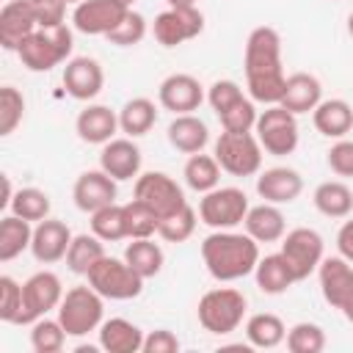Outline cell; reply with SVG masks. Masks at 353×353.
I'll return each mask as SVG.
<instances>
[{
    "label": "cell",
    "mask_w": 353,
    "mask_h": 353,
    "mask_svg": "<svg viewBox=\"0 0 353 353\" xmlns=\"http://www.w3.org/2000/svg\"><path fill=\"white\" fill-rule=\"evenodd\" d=\"M66 331L61 325V320H50V317H39L30 325V347L36 353H58L66 342Z\"/></svg>",
    "instance_id": "cell-40"
},
{
    "label": "cell",
    "mask_w": 353,
    "mask_h": 353,
    "mask_svg": "<svg viewBox=\"0 0 353 353\" xmlns=\"http://www.w3.org/2000/svg\"><path fill=\"white\" fill-rule=\"evenodd\" d=\"M72 47H74V39H72V30L66 25L36 28L22 41L17 55H19L22 66L30 69V72H50V69H55L58 63H63L72 55Z\"/></svg>",
    "instance_id": "cell-3"
},
{
    "label": "cell",
    "mask_w": 353,
    "mask_h": 353,
    "mask_svg": "<svg viewBox=\"0 0 353 353\" xmlns=\"http://www.w3.org/2000/svg\"><path fill=\"white\" fill-rule=\"evenodd\" d=\"M124 221H127V237L138 240V237H152L160 229V215L143 204L141 199H132L124 204Z\"/></svg>",
    "instance_id": "cell-39"
},
{
    "label": "cell",
    "mask_w": 353,
    "mask_h": 353,
    "mask_svg": "<svg viewBox=\"0 0 353 353\" xmlns=\"http://www.w3.org/2000/svg\"><path fill=\"white\" fill-rule=\"evenodd\" d=\"M281 256L287 259L295 281L309 279L323 262V237L309 226H298L281 237Z\"/></svg>",
    "instance_id": "cell-11"
},
{
    "label": "cell",
    "mask_w": 353,
    "mask_h": 353,
    "mask_svg": "<svg viewBox=\"0 0 353 353\" xmlns=\"http://www.w3.org/2000/svg\"><path fill=\"white\" fill-rule=\"evenodd\" d=\"M88 284L105 298V301H130L138 298L143 290V281L130 265L127 259H116V256H102L91 270H88Z\"/></svg>",
    "instance_id": "cell-6"
},
{
    "label": "cell",
    "mask_w": 353,
    "mask_h": 353,
    "mask_svg": "<svg viewBox=\"0 0 353 353\" xmlns=\"http://www.w3.org/2000/svg\"><path fill=\"white\" fill-rule=\"evenodd\" d=\"M336 251L347 262H353V221H345L336 232Z\"/></svg>",
    "instance_id": "cell-51"
},
{
    "label": "cell",
    "mask_w": 353,
    "mask_h": 353,
    "mask_svg": "<svg viewBox=\"0 0 353 353\" xmlns=\"http://www.w3.org/2000/svg\"><path fill=\"white\" fill-rule=\"evenodd\" d=\"M256 108L251 97H240L234 105H229L223 113H218V121L226 132H251L256 124Z\"/></svg>",
    "instance_id": "cell-42"
},
{
    "label": "cell",
    "mask_w": 353,
    "mask_h": 353,
    "mask_svg": "<svg viewBox=\"0 0 353 353\" xmlns=\"http://www.w3.org/2000/svg\"><path fill=\"white\" fill-rule=\"evenodd\" d=\"M176 350H179V339L168 328H157L143 336V353H176Z\"/></svg>",
    "instance_id": "cell-50"
},
{
    "label": "cell",
    "mask_w": 353,
    "mask_h": 353,
    "mask_svg": "<svg viewBox=\"0 0 353 353\" xmlns=\"http://www.w3.org/2000/svg\"><path fill=\"white\" fill-rule=\"evenodd\" d=\"M210 141V130L204 124V119L193 116V113H179L171 119L168 124V143L182 152V154H196L207 146Z\"/></svg>",
    "instance_id": "cell-26"
},
{
    "label": "cell",
    "mask_w": 353,
    "mask_h": 353,
    "mask_svg": "<svg viewBox=\"0 0 353 353\" xmlns=\"http://www.w3.org/2000/svg\"><path fill=\"white\" fill-rule=\"evenodd\" d=\"M254 132L262 143V149L273 157L292 154L298 146V121L295 113H290L281 105H268L254 124Z\"/></svg>",
    "instance_id": "cell-8"
},
{
    "label": "cell",
    "mask_w": 353,
    "mask_h": 353,
    "mask_svg": "<svg viewBox=\"0 0 353 353\" xmlns=\"http://www.w3.org/2000/svg\"><path fill=\"white\" fill-rule=\"evenodd\" d=\"M196 229V210L190 204H185L182 210L171 212L168 218H160V229L157 234L165 240V243H185Z\"/></svg>",
    "instance_id": "cell-43"
},
{
    "label": "cell",
    "mask_w": 353,
    "mask_h": 353,
    "mask_svg": "<svg viewBox=\"0 0 353 353\" xmlns=\"http://www.w3.org/2000/svg\"><path fill=\"white\" fill-rule=\"evenodd\" d=\"M157 99L165 110H171L174 116L179 113H193L199 110V105L204 102V88L201 83L193 77V74H185V72H174L168 74L160 88H157Z\"/></svg>",
    "instance_id": "cell-18"
},
{
    "label": "cell",
    "mask_w": 353,
    "mask_h": 353,
    "mask_svg": "<svg viewBox=\"0 0 353 353\" xmlns=\"http://www.w3.org/2000/svg\"><path fill=\"white\" fill-rule=\"evenodd\" d=\"M245 212L248 196L240 188H212L210 193H201L199 218L210 229H234L245 221Z\"/></svg>",
    "instance_id": "cell-9"
},
{
    "label": "cell",
    "mask_w": 353,
    "mask_h": 353,
    "mask_svg": "<svg viewBox=\"0 0 353 353\" xmlns=\"http://www.w3.org/2000/svg\"><path fill=\"white\" fill-rule=\"evenodd\" d=\"M119 3H124L127 8H132V3H135V0H119Z\"/></svg>",
    "instance_id": "cell-55"
},
{
    "label": "cell",
    "mask_w": 353,
    "mask_h": 353,
    "mask_svg": "<svg viewBox=\"0 0 353 353\" xmlns=\"http://www.w3.org/2000/svg\"><path fill=\"white\" fill-rule=\"evenodd\" d=\"M74 130L85 143H108L119 130V116L108 105H85L74 119Z\"/></svg>",
    "instance_id": "cell-23"
},
{
    "label": "cell",
    "mask_w": 353,
    "mask_h": 353,
    "mask_svg": "<svg viewBox=\"0 0 353 353\" xmlns=\"http://www.w3.org/2000/svg\"><path fill=\"white\" fill-rule=\"evenodd\" d=\"M102 314H105V298L91 284L66 290L58 306V320L69 336H85L88 331H97L102 325Z\"/></svg>",
    "instance_id": "cell-5"
},
{
    "label": "cell",
    "mask_w": 353,
    "mask_h": 353,
    "mask_svg": "<svg viewBox=\"0 0 353 353\" xmlns=\"http://www.w3.org/2000/svg\"><path fill=\"white\" fill-rule=\"evenodd\" d=\"M124 259H127V265H130L141 279L157 276V273L163 270V262H165L163 248H160L152 237H138V240H132V243L124 248Z\"/></svg>",
    "instance_id": "cell-33"
},
{
    "label": "cell",
    "mask_w": 353,
    "mask_h": 353,
    "mask_svg": "<svg viewBox=\"0 0 353 353\" xmlns=\"http://www.w3.org/2000/svg\"><path fill=\"white\" fill-rule=\"evenodd\" d=\"M50 207H52L50 196L44 190H39V188H19L14 193V199H11V204H8V210L14 215H19V218H25L30 223H39V221L50 218Z\"/></svg>",
    "instance_id": "cell-37"
},
{
    "label": "cell",
    "mask_w": 353,
    "mask_h": 353,
    "mask_svg": "<svg viewBox=\"0 0 353 353\" xmlns=\"http://www.w3.org/2000/svg\"><path fill=\"white\" fill-rule=\"evenodd\" d=\"M63 88L72 99H80V102H88L94 99L102 85H105V72L99 66V61L88 58V55H77V58H69L66 66H63Z\"/></svg>",
    "instance_id": "cell-17"
},
{
    "label": "cell",
    "mask_w": 353,
    "mask_h": 353,
    "mask_svg": "<svg viewBox=\"0 0 353 353\" xmlns=\"http://www.w3.org/2000/svg\"><path fill=\"white\" fill-rule=\"evenodd\" d=\"M347 33H350V36H353V14H350V17H347Z\"/></svg>",
    "instance_id": "cell-53"
},
{
    "label": "cell",
    "mask_w": 353,
    "mask_h": 353,
    "mask_svg": "<svg viewBox=\"0 0 353 353\" xmlns=\"http://www.w3.org/2000/svg\"><path fill=\"white\" fill-rule=\"evenodd\" d=\"M254 276H256V287L265 295H281V292H287L295 284V276H292L287 259L281 256V251L259 256V262L254 268Z\"/></svg>",
    "instance_id": "cell-29"
},
{
    "label": "cell",
    "mask_w": 353,
    "mask_h": 353,
    "mask_svg": "<svg viewBox=\"0 0 353 353\" xmlns=\"http://www.w3.org/2000/svg\"><path fill=\"white\" fill-rule=\"evenodd\" d=\"M72 232L63 221L58 218H44L33 226V240H30V254L41 265H52L66 259V251L72 245Z\"/></svg>",
    "instance_id": "cell-16"
},
{
    "label": "cell",
    "mask_w": 353,
    "mask_h": 353,
    "mask_svg": "<svg viewBox=\"0 0 353 353\" xmlns=\"http://www.w3.org/2000/svg\"><path fill=\"white\" fill-rule=\"evenodd\" d=\"M325 347V331L317 323H295L287 331L290 353H320Z\"/></svg>",
    "instance_id": "cell-41"
},
{
    "label": "cell",
    "mask_w": 353,
    "mask_h": 353,
    "mask_svg": "<svg viewBox=\"0 0 353 353\" xmlns=\"http://www.w3.org/2000/svg\"><path fill=\"white\" fill-rule=\"evenodd\" d=\"M201 30H204V14L196 6L168 8V11L157 14L152 22V33H154L157 44H163V47H179L182 41L196 39Z\"/></svg>",
    "instance_id": "cell-13"
},
{
    "label": "cell",
    "mask_w": 353,
    "mask_h": 353,
    "mask_svg": "<svg viewBox=\"0 0 353 353\" xmlns=\"http://www.w3.org/2000/svg\"><path fill=\"white\" fill-rule=\"evenodd\" d=\"M91 232L105 240V243H116L127 237V221H124V204H108L97 212H91Z\"/></svg>",
    "instance_id": "cell-38"
},
{
    "label": "cell",
    "mask_w": 353,
    "mask_h": 353,
    "mask_svg": "<svg viewBox=\"0 0 353 353\" xmlns=\"http://www.w3.org/2000/svg\"><path fill=\"white\" fill-rule=\"evenodd\" d=\"M22 314V284L11 276H0V320L19 325Z\"/></svg>",
    "instance_id": "cell-46"
},
{
    "label": "cell",
    "mask_w": 353,
    "mask_h": 353,
    "mask_svg": "<svg viewBox=\"0 0 353 353\" xmlns=\"http://www.w3.org/2000/svg\"><path fill=\"white\" fill-rule=\"evenodd\" d=\"M157 121V108L152 99L146 97H132L121 105L119 110V130L127 135V138H141L146 135Z\"/></svg>",
    "instance_id": "cell-30"
},
{
    "label": "cell",
    "mask_w": 353,
    "mask_h": 353,
    "mask_svg": "<svg viewBox=\"0 0 353 353\" xmlns=\"http://www.w3.org/2000/svg\"><path fill=\"white\" fill-rule=\"evenodd\" d=\"M72 199H74V207L83 210V212H97L108 204L116 201V179L110 174H105L102 168L97 171H83L77 179H74V188H72Z\"/></svg>",
    "instance_id": "cell-19"
},
{
    "label": "cell",
    "mask_w": 353,
    "mask_h": 353,
    "mask_svg": "<svg viewBox=\"0 0 353 353\" xmlns=\"http://www.w3.org/2000/svg\"><path fill=\"white\" fill-rule=\"evenodd\" d=\"M135 199L149 204L160 218H168L171 212L182 210L188 204V199H185L182 188L176 185V179L163 174V171L138 174L135 176Z\"/></svg>",
    "instance_id": "cell-12"
},
{
    "label": "cell",
    "mask_w": 353,
    "mask_h": 353,
    "mask_svg": "<svg viewBox=\"0 0 353 353\" xmlns=\"http://www.w3.org/2000/svg\"><path fill=\"white\" fill-rule=\"evenodd\" d=\"M221 171H223V168L218 165L215 154L210 157V154L196 152V154L188 157V163H185V168H182V176H185V182H188L190 190H196V193H210L212 188H218Z\"/></svg>",
    "instance_id": "cell-36"
},
{
    "label": "cell",
    "mask_w": 353,
    "mask_h": 353,
    "mask_svg": "<svg viewBox=\"0 0 353 353\" xmlns=\"http://www.w3.org/2000/svg\"><path fill=\"white\" fill-rule=\"evenodd\" d=\"M146 36V19L138 14V11H127V17L105 36L110 44L116 47H132V44H141V39Z\"/></svg>",
    "instance_id": "cell-45"
},
{
    "label": "cell",
    "mask_w": 353,
    "mask_h": 353,
    "mask_svg": "<svg viewBox=\"0 0 353 353\" xmlns=\"http://www.w3.org/2000/svg\"><path fill=\"white\" fill-rule=\"evenodd\" d=\"M301 190H303V176L287 165L265 168L256 176V193L270 204H290L301 196Z\"/></svg>",
    "instance_id": "cell-22"
},
{
    "label": "cell",
    "mask_w": 353,
    "mask_h": 353,
    "mask_svg": "<svg viewBox=\"0 0 353 353\" xmlns=\"http://www.w3.org/2000/svg\"><path fill=\"white\" fill-rule=\"evenodd\" d=\"M99 168L105 174H110L116 182L132 179L141 174V149L132 143V138H113V141L102 143Z\"/></svg>",
    "instance_id": "cell-21"
},
{
    "label": "cell",
    "mask_w": 353,
    "mask_h": 353,
    "mask_svg": "<svg viewBox=\"0 0 353 353\" xmlns=\"http://www.w3.org/2000/svg\"><path fill=\"white\" fill-rule=\"evenodd\" d=\"M39 28L30 0H8L0 8V47L17 52L22 41Z\"/></svg>",
    "instance_id": "cell-20"
},
{
    "label": "cell",
    "mask_w": 353,
    "mask_h": 353,
    "mask_svg": "<svg viewBox=\"0 0 353 353\" xmlns=\"http://www.w3.org/2000/svg\"><path fill=\"white\" fill-rule=\"evenodd\" d=\"M215 160L232 176H254L262 168V143L254 132H221L215 141Z\"/></svg>",
    "instance_id": "cell-7"
},
{
    "label": "cell",
    "mask_w": 353,
    "mask_h": 353,
    "mask_svg": "<svg viewBox=\"0 0 353 353\" xmlns=\"http://www.w3.org/2000/svg\"><path fill=\"white\" fill-rule=\"evenodd\" d=\"M323 102V85L314 74L309 72H295L287 77L284 85V97H281V108H287L290 113H309Z\"/></svg>",
    "instance_id": "cell-24"
},
{
    "label": "cell",
    "mask_w": 353,
    "mask_h": 353,
    "mask_svg": "<svg viewBox=\"0 0 353 353\" xmlns=\"http://www.w3.org/2000/svg\"><path fill=\"white\" fill-rule=\"evenodd\" d=\"M245 339L251 347H276L287 339V328L281 323V317L270 314V312H259V314H251L245 320Z\"/></svg>",
    "instance_id": "cell-34"
},
{
    "label": "cell",
    "mask_w": 353,
    "mask_h": 353,
    "mask_svg": "<svg viewBox=\"0 0 353 353\" xmlns=\"http://www.w3.org/2000/svg\"><path fill=\"white\" fill-rule=\"evenodd\" d=\"M345 317H347V320H350V323H353V306H350V309H347V312H345Z\"/></svg>",
    "instance_id": "cell-54"
},
{
    "label": "cell",
    "mask_w": 353,
    "mask_h": 353,
    "mask_svg": "<svg viewBox=\"0 0 353 353\" xmlns=\"http://www.w3.org/2000/svg\"><path fill=\"white\" fill-rule=\"evenodd\" d=\"M127 11L130 8L119 0H83L72 11V25L85 36H108L127 17Z\"/></svg>",
    "instance_id": "cell-14"
},
{
    "label": "cell",
    "mask_w": 353,
    "mask_h": 353,
    "mask_svg": "<svg viewBox=\"0 0 353 353\" xmlns=\"http://www.w3.org/2000/svg\"><path fill=\"white\" fill-rule=\"evenodd\" d=\"M66 3H74V6H77V3H83V0H66Z\"/></svg>",
    "instance_id": "cell-56"
},
{
    "label": "cell",
    "mask_w": 353,
    "mask_h": 353,
    "mask_svg": "<svg viewBox=\"0 0 353 353\" xmlns=\"http://www.w3.org/2000/svg\"><path fill=\"white\" fill-rule=\"evenodd\" d=\"M105 240H99L94 232L88 234H74L72 237V245H69V251H66V265H69V270L72 273H77V276H88V270L105 256V245H102Z\"/></svg>",
    "instance_id": "cell-35"
},
{
    "label": "cell",
    "mask_w": 353,
    "mask_h": 353,
    "mask_svg": "<svg viewBox=\"0 0 353 353\" xmlns=\"http://www.w3.org/2000/svg\"><path fill=\"white\" fill-rule=\"evenodd\" d=\"M245 88L254 102L279 105L284 97V69H281V36L276 28L259 25L245 39Z\"/></svg>",
    "instance_id": "cell-1"
},
{
    "label": "cell",
    "mask_w": 353,
    "mask_h": 353,
    "mask_svg": "<svg viewBox=\"0 0 353 353\" xmlns=\"http://www.w3.org/2000/svg\"><path fill=\"white\" fill-rule=\"evenodd\" d=\"M63 301V284L52 270H39L22 284V314L19 325H33L47 312L58 309Z\"/></svg>",
    "instance_id": "cell-10"
},
{
    "label": "cell",
    "mask_w": 353,
    "mask_h": 353,
    "mask_svg": "<svg viewBox=\"0 0 353 353\" xmlns=\"http://www.w3.org/2000/svg\"><path fill=\"white\" fill-rule=\"evenodd\" d=\"M240 97H245V94H243V88H240L234 80H215V83L210 85V91H207V102L212 105L215 116L223 113L229 105H234Z\"/></svg>",
    "instance_id": "cell-47"
},
{
    "label": "cell",
    "mask_w": 353,
    "mask_h": 353,
    "mask_svg": "<svg viewBox=\"0 0 353 353\" xmlns=\"http://www.w3.org/2000/svg\"><path fill=\"white\" fill-rule=\"evenodd\" d=\"M33 240V226L30 221L19 218V215H6L0 221V262H11L17 259L25 248H30Z\"/></svg>",
    "instance_id": "cell-32"
},
{
    "label": "cell",
    "mask_w": 353,
    "mask_h": 353,
    "mask_svg": "<svg viewBox=\"0 0 353 353\" xmlns=\"http://www.w3.org/2000/svg\"><path fill=\"white\" fill-rule=\"evenodd\" d=\"M201 259L215 281H237L254 273L259 262V243L248 232L215 229L201 240Z\"/></svg>",
    "instance_id": "cell-2"
},
{
    "label": "cell",
    "mask_w": 353,
    "mask_h": 353,
    "mask_svg": "<svg viewBox=\"0 0 353 353\" xmlns=\"http://www.w3.org/2000/svg\"><path fill=\"white\" fill-rule=\"evenodd\" d=\"M25 116V97L14 88V85H3L0 88V135H11Z\"/></svg>",
    "instance_id": "cell-44"
},
{
    "label": "cell",
    "mask_w": 353,
    "mask_h": 353,
    "mask_svg": "<svg viewBox=\"0 0 353 353\" xmlns=\"http://www.w3.org/2000/svg\"><path fill=\"white\" fill-rule=\"evenodd\" d=\"M168 8H188V6H196V0H165Z\"/></svg>",
    "instance_id": "cell-52"
},
{
    "label": "cell",
    "mask_w": 353,
    "mask_h": 353,
    "mask_svg": "<svg viewBox=\"0 0 353 353\" xmlns=\"http://www.w3.org/2000/svg\"><path fill=\"white\" fill-rule=\"evenodd\" d=\"M328 168H331L336 176L353 179V141L339 138V141L328 149Z\"/></svg>",
    "instance_id": "cell-48"
},
{
    "label": "cell",
    "mask_w": 353,
    "mask_h": 353,
    "mask_svg": "<svg viewBox=\"0 0 353 353\" xmlns=\"http://www.w3.org/2000/svg\"><path fill=\"white\" fill-rule=\"evenodd\" d=\"M314 207L325 218H347L353 210V190L339 179L320 182L314 188Z\"/></svg>",
    "instance_id": "cell-31"
},
{
    "label": "cell",
    "mask_w": 353,
    "mask_h": 353,
    "mask_svg": "<svg viewBox=\"0 0 353 353\" xmlns=\"http://www.w3.org/2000/svg\"><path fill=\"white\" fill-rule=\"evenodd\" d=\"M99 347L108 353H138V350H143V331L124 317L102 320Z\"/></svg>",
    "instance_id": "cell-27"
},
{
    "label": "cell",
    "mask_w": 353,
    "mask_h": 353,
    "mask_svg": "<svg viewBox=\"0 0 353 353\" xmlns=\"http://www.w3.org/2000/svg\"><path fill=\"white\" fill-rule=\"evenodd\" d=\"M248 301L240 290L234 287H215L210 292H204L199 298V323L204 325V331L210 334H232L240 328L243 317H245Z\"/></svg>",
    "instance_id": "cell-4"
},
{
    "label": "cell",
    "mask_w": 353,
    "mask_h": 353,
    "mask_svg": "<svg viewBox=\"0 0 353 353\" xmlns=\"http://www.w3.org/2000/svg\"><path fill=\"white\" fill-rule=\"evenodd\" d=\"M245 232L256 240V243H279L284 234H287V223H284V215L276 204L270 201H262L256 207H248L245 212V221H243Z\"/></svg>",
    "instance_id": "cell-25"
},
{
    "label": "cell",
    "mask_w": 353,
    "mask_h": 353,
    "mask_svg": "<svg viewBox=\"0 0 353 353\" xmlns=\"http://www.w3.org/2000/svg\"><path fill=\"white\" fill-rule=\"evenodd\" d=\"M39 28H58L66 17V0H30Z\"/></svg>",
    "instance_id": "cell-49"
},
{
    "label": "cell",
    "mask_w": 353,
    "mask_h": 353,
    "mask_svg": "<svg viewBox=\"0 0 353 353\" xmlns=\"http://www.w3.org/2000/svg\"><path fill=\"white\" fill-rule=\"evenodd\" d=\"M312 121L320 135L325 138H345L353 127V108L345 99H323L312 110Z\"/></svg>",
    "instance_id": "cell-28"
},
{
    "label": "cell",
    "mask_w": 353,
    "mask_h": 353,
    "mask_svg": "<svg viewBox=\"0 0 353 353\" xmlns=\"http://www.w3.org/2000/svg\"><path fill=\"white\" fill-rule=\"evenodd\" d=\"M320 292L325 298V303H331L334 309H339L342 314L353 306V268L345 256H323L320 268Z\"/></svg>",
    "instance_id": "cell-15"
}]
</instances>
